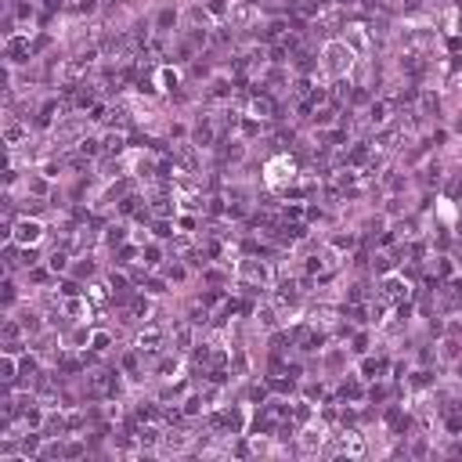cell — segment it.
Returning a JSON list of instances; mask_svg holds the SVG:
<instances>
[{
  "label": "cell",
  "instance_id": "obj_2",
  "mask_svg": "<svg viewBox=\"0 0 462 462\" xmlns=\"http://www.w3.org/2000/svg\"><path fill=\"white\" fill-rule=\"evenodd\" d=\"M173 22H177V11H170V7H166V11L159 15V29H170Z\"/></svg>",
  "mask_w": 462,
  "mask_h": 462
},
{
  "label": "cell",
  "instance_id": "obj_1",
  "mask_svg": "<svg viewBox=\"0 0 462 462\" xmlns=\"http://www.w3.org/2000/svg\"><path fill=\"white\" fill-rule=\"evenodd\" d=\"M43 238V224L40 220H29V217H22L15 224V231H11V242L15 246H36Z\"/></svg>",
  "mask_w": 462,
  "mask_h": 462
},
{
  "label": "cell",
  "instance_id": "obj_3",
  "mask_svg": "<svg viewBox=\"0 0 462 462\" xmlns=\"http://www.w3.org/2000/svg\"><path fill=\"white\" fill-rule=\"evenodd\" d=\"M47 267H51V271H62V267H65V253H51L47 256Z\"/></svg>",
  "mask_w": 462,
  "mask_h": 462
}]
</instances>
